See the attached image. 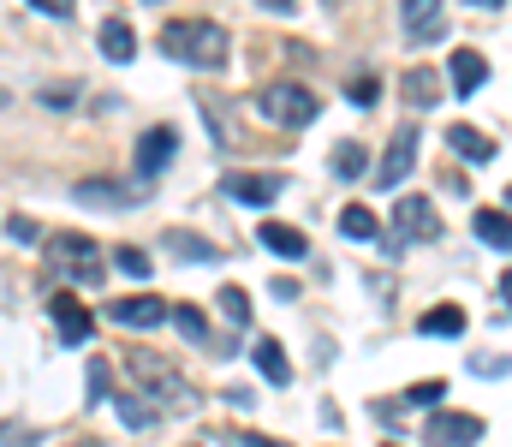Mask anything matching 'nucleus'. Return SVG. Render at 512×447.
<instances>
[{
    "instance_id": "nucleus-1",
    "label": "nucleus",
    "mask_w": 512,
    "mask_h": 447,
    "mask_svg": "<svg viewBox=\"0 0 512 447\" xmlns=\"http://www.w3.org/2000/svg\"><path fill=\"white\" fill-rule=\"evenodd\" d=\"M161 54L197 72H215L227 60V30L215 18H167L161 24Z\"/></svg>"
},
{
    "instance_id": "nucleus-2",
    "label": "nucleus",
    "mask_w": 512,
    "mask_h": 447,
    "mask_svg": "<svg viewBox=\"0 0 512 447\" xmlns=\"http://www.w3.org/2000/svg\"><path fill=\"white\" fill-rule=\"evenodd\" d=\"M251 102H256V114H262V120H274V126H310V120L322 114V102H316L304 84H292V78L262 84Z\"/></svg>"
},
{
    "instance_id": "nucleus-3",
    "label": "nucleus",
    "mask_w": 512,
    "mask_h": 447,
    "mask_svg": "<svg viewBox=\"0 0 512 447\" xmlns=\"http://www.w3.org/2000/svg\"><path fill=\"white\" fill-rule=\"evenodd\" d=\"M126 364L137 370V376H149V382H143V394H149L161 412H191V406H197V394L185 388V376H179L173 364H161V358H149V352H131Z\"/></svg>"
},
{
    "instance_id": "nucleus-4",
    "label": "nucleus",
    "mask_w": 512,
    "mask_h": 447,
    "mask_svg": "<svg viewBox=\"0 0 512 447\" xmlns=\"http://www.w3.org/2000/svg\"><path fill=\"white\" fill-rule=\"evenodd\" d=\"M48 263H54V275H72L78 287H96V281H102V251H96V239H84V233L48 239Z\"/></svg>"
},
{
    "instance_id": "nucleus-5",
    "label": "nucleus",
    "mask_w": 512,
    "mask_h": 447,
    "mask_svg": "<svg viewBox=\"0 0 512 447\" xmlns=\"http://www.w3.org/2000/svg\"><path fill=\"white\" fill-rule=\"evenodd\" d=\"M393 233L399 239H441V215H435V203L429 197H417V191H405L399 203H393Z\"/></svg>"
},
{
    "instance_id": "nucleus-6",
    "label": "nucleus",
    "mask_w": 512,
    "mask_h": 447,
    "mask_svg": "<svg viewBox=\"0 0 512 447\" xmlns=\"http://www.w3.org/2000/svg\"><path fill=\"white\" fill-rule=\"evenodd\" d=\"M423 442L429 447H477L483 442V418H471V412H435L423 424Z\"/></svg>"
},
{
    "instance_id": "nucleus-7",
    "label": "nucleus",
    "mask_w": 512,
    "mask_h": 447,
    "mask_svg": "<svg viewBox=\"0 0 512 447\" xmlns=\"http://www.w3.org/2000/svg\"><path fill=\"white\" fill-rule=\"evenodd\" d=\"M221 191H227L233 203H256V209H262V203H274V197L286 191V173H227Z\"/></svg>"
},
{
    "instance_id": "nucleus-8",
    "label": "nucleus",
    "mask_w": 512,
    "mask_h": 447,
    "mask_svg": "<svg viewBox=\"0 0 512 447\" xmlns=\"http://www.w3.org/2000/svg\"><path fill=\"white\" fill-rule=\"evenodd\" d=\"M411 167H417V132H411V126H399V132H393V144H387V155H382V173H376V185H382V191H393V185H399Z\"/></svg>"
},
{
    "instance_id": "nucleus-9",
    "label": "nucleus",
    "mask_w": 512,
    "mask_h": 447,
    "mask_svg": "<svg viewBox=\"0 0 512 447\" xmlns=\"http://www.w3.org/2000/svg\"><path fill=\"white\" fill-rule=\"evenodd\" d=\"M173 149H179V132H173V126H149V132L137 138V173L155 179V173L173 161Z\"/></svg>"
},
{
    "instance_id": "nucleus-10",
    "label": "nucleus",
    "mask_w": 512,
    "mask_h": 447,
    "mask_svg": "<svg viewBox=\"0 0 512 447\" xmlns=\"http://www.w3.org/2000/svg\"><path fill=\"white\" fill-rule=\"evenodd\" d=\"M108 316H114V322H126V328H161L173 310H167L155 293H137V298H114V304H108Z\"/></svg>"
},
{
    "instance_id": "nucleus-11",
    "label": "nucleus",
    "mask_w": 512,
    "mask_h": 447,
    "mask_svg": "<svg viewBox=\"0 0 512 447\" xmlns=\"http://www.w3.org/2000/svg\"><path fill=\"white\" fill-rule=\"evenodd\" d=\"M48 316H54V328H60V340H66V346L90 340V310H84L72 293H54V298H48Z\"/></svg>"
},
{
    "instance_id": "nucleus-12",
    "label": "nucleus",
    "mask_w": 512,
    "mask_h": 447,
    "mask_svg": "<svg viewBox=\"0 0 512 447\" xmlns=\"http://www.w3.org/2000/svg\"><path fill=\"white\" fill-rule=\"evenodd\" d=\"M399 18H405L411 42H435L441 36V0H399Z\"/></svg>"
},
{
    "instance_id": "nucleus-13",
    "label": "nucleus",
    "mask_w": 512,
    "mask_h": 447,
    "mask_svg": "<svg viewBox=\"0 0 512 447\" xmlns=\"http://www.w3.org/2000/svg\"><path fill=\"white\" fill-rule=\"evenodd\" d=\"M262 251H274V257H286V263H298L304 251H310V239L298 233V227H286V221H262Z\"/></svg>"
},
{
    "instance_id": "nucleus-14",
    "label": "nucleus",
    "mask_w": 512,
    "mask_h": 447,
    "mask_svg": "<svg viewBox=\"0 0 512 447\" xmlns=\"http://www.w3.org/2000/svg\"><path fill=\"white\" fill-rule=\"evenodd\" d=\"M483 78H489V60H483L477 48H453V90H459V96H477Z\"/></svg>"
},
{
    "instance_id": "nucleus-15",
    "label": "nucleus",
    "mask_w": 512,
    "mask_h": 447,
    "mask_svg": "<svg viewBox=\"0 0 512 447\" xmlns=\"http://www.w3.org/2000/svg\"><path fill=\"white\" fill-rule=\"evenodd\" d=\"M251 364L274 382V388H286V382H292V364H286V352H280V340H274V334H262V340L251 346Z\"/></svg>"
},
{
    "instance_id": "nucleus-16",
    "label": "nucleus",
    "mask_w": 512,
    "mask_h": 447,
    "mask_svg": "<svg viewBox=\"0 0 512 447\" xmlns=\"http://www.w3.org/2000/svg\"><path fill=\"white\" fill-rule=\"evenodd\" d=\"M417 334H429V340H453V334H465V310H459V304H435V310H423Z\"/></svg>"
},
{
    "instance_id": "nucleus-17",
    "label": "nucleus",
    "mask_w": 512,
    "mask_h": 447,
    "mask_svg": "<svg viewBox=\"0 0 512 447\" xmlns=\"http://www.w3.org/2000/svg\"><path fill=\"white\" fill-rule=\"evenodd\" d=\"M477 239L489 245V251H512V215H501V209H477Z\"/></svg>"
},
{
    "instance_id": "nucleus-18",
    "label": "nucleus",
    "mask_w": 512,
    "mask_h": 447,
    "mask_svg": "<svg viewBox=\"0 0 512 447\" xmlns=\"http://www.w3.org/2000/svg\"><path fill=\"white\" fill-rule=\"evenodd\" d=\"M405 102H411V108H435V102H441V78H435L429 66H411V72H405Z\"/></svg>"
},
{
    "instance_id": "nucleus-19",
    "label": "nucleus",
    "mask_w": 512,
    "mask_h": 447,
    "mask_svg": "<svg viewBox=\"0 0 512 447\" xmlns=\"http://www.w3.org/2000/svg\"><path fill=\"white\" fill-rule=\"evenodd\" d=\"M340 233H346V239H358V245H370V239L382 233V221H376V209L346 203V209H340Z\"/></svg>"
},
{
    "instance_id": "nucleus-20",
    "label": "nucleus",
    "mask_w": 512,
    "mask_h": 447,
    "mask_svg": "<svg viewBox=\"0 0 512 447\" xmlns=\"http://www.w3.org/2000/svg\"><path fill=\"white\" fill-rule=\"evenodd\" d=\"M447 149H453L459 161H489V155H495V144H489L477 126H453V132H447Z\"/></svg>"
},
{
    "instance_id": "nucleus-21",
    "label": "nucleus",
    "mask_w": 512,
    "mask_h": 447,
    "mask_svg": "<svg viewBox=\"0 0 512 447\" xmlns=\"http://www.w3.org/2000/svg\"><path fill=\"white\" fill-rule=\"evenodd\" d=\"M120 424H131V430H155V424H161V406H155L149 394H120Z\"/></svg>"
},
{
    "instance_id": "nucleus-22",
    "label": "nucleus",
    "mask_w": 512,
    "mask_h": 447,
    "mask_svg": "<svg viewBox=\"0 0 512 447\" xmlns=\"http://www.w3.org/2000/svg\"><path fill=\"white\" fill-rule=\"evenodd\" d=\"M102 54H108V60H131V54H137L131 24H120V18H108V24H102Z\"/></svg>"
},
{
    "instance_id": "nucleus-23",
    "label": "nucleus",
    "mask_w": 512,
    "mask_h": 447,
    "mask_svg": "<svg viewBox=\"0 0 512 447\" xmlns=\"http://www.w3.org/2000/svg\"><path fill=\"white\" fill-rule=\"evenodd\" d=\"M72 197H78V203H90V209H120V185H108V179H84Z\"/></svg>"
},
{
    "instance_id": "nucleus-24",
    "label": "nucleus",
    "mask_w": 512,
    "mask_h": 447,
    "mask_svg": "<svg viewBox=\"0 0 512 447\" xmlns=\"http://www.w3.org/2000/svg\"><path fill=\"white\" fill-rule=\"evenodd\" d=\"M167 251L185 257V263H215V245H203L197 233H167Z\"/></svg>"
},
{
    "instance_id": "nucleus-25",
    "label": "nucleus",
    "mask_w": 512,
    "mask_h": 447,
    "mask_svg": "<svg viewBox=\"0 0 512 447\" xmlns=\"http://www.w3.org/2000/svg\"><path fill=\"white\" fill-rule=\"evenodd\" d=\"M364 167H370V149L364 144H340L334 149V173H340V179H364Z\"/></svg>"
},
{
    "instance_id": "nucleus-26",
    "label": "nucleus",
    "mask_w": 512,
    "mask_h": 447,
    "mask_svg": "<svg viewBox=\"0 0 512 447\" xmlns=\"http://www.w3.org/2000/svg\"><path fill=\"white\" fill-rule=\"evenodd\" d=\"M173 328H179L185 340H209V322H203L197 304H173Z\"/></svg>"
},
{
    "instance_id": "nucleus-27",
    "label": "nucleus",
    "mask_w": 512,
    "mask_h": 447,
    "mask_svg": "<svg viewBox=\"0 0 512 447\" xmlns=\"http://www.w3.org/2000/svg\"><path fill=\"white\" fill-rule=\"evenodd\" d=\"M221 310H227V322L245 328V322H251V293H245V287H221Z\"/></svg>"
},
{
    "instance_id": "nucleus-28",
    "label": "nucleus",
    "mask_w": 512,
    "mask_h": 447,
    "mask_svg": "<svg viewBox=\"0 0 512 447\" xmlns=\"http://www.w3.org/2000/svg\"><path fill=\"white\" fill-rule=\"evenodd\" d=\"M346 102H352V108H376V102H382V84H376V78H352Z\"/></svg>"
},
{
    "instance_id": "nucleus-29",
    "label": "nucleus",
    "mask_w": 512,
    "mask_h": 447,
    "mask_svg": "<svg viewBox=\"0 0 512 447\" xmlns=\"http://www.w3.org/2000/svg\"><path fill=\"white\" fill-rule=\"evenodd\" d=\"M114 263H120V269H126L131 281H149V251H137V245H126V251H120V257H114Z\"/></svg>"
},
{
    "instance_id": "nucleus-30",
    "label": "nucleus",
    "mask_w": 512,
    "mask_h": 447,
    "mask_svg": "<svg viewBox=\"0 0 512 447\" xmlns=\"http://www.w3.org/2000/svg\"><path fill=\"white\" fill-rule=\"evenodd\" d=\"M6 239H12V245H36V239H42V227H36L30 215H12V221H6Z\"/></svg>"
},
{
    "instance_id": "nucleus-31",
    "label": "nucleus",
    "mask_w": 512,
    "mask_h": 447,
    "mask_svg": "<svg viewBox=\"0 0 512 447\" xmlns=\"http://www.w3.org/2000/svg\"><path fill=\"white\" fill-rule=\"evenodd\" d=\"M471 370H477V376H507L512 358H507V352H477V358H471Z\"/></svg>"
},
{
    "instance_id": "nucleus-32",
    "label": "nucleus",
    "mask_w": 512,
    "mask_h": 447,
    "mask_svg": "<svg viewBox=\"0 0 512 447\" xmlns=\"http://www.w3.org/2000/svg\"><path fill=\"white\" fill-rule=\"evenodd\" d=\"M108 400V358H90V406Z\"/></svg>"
},
{
    "instance_id": "nucleus-33",
    "label": "nucleus",
    "mask_w": 512,
    "mask_h": 447,
    "mask_svg": "<svg viewBox=\"0 0 512 447\" xmlns=\"http://www.w3.org/2000/svg\"><path fill=\"white\" fill-rule=\"evenodd\" d=\"M42 102H48V108H72V102H78V84H48Z\"/></svg>"
},
{
    "instance_id": "nucleus-34",
    "label": "nucleus",
    "mask_w": 512,
    "mask_h": 447,
    "mask_svg": "<svg viewBox=\"0 0 512 447\" xmlns=\"http://www.w3.org/2000/svg\"><path fill=\"white\" fill-rule=\"evenodd\" d=\"M441 394H447L441 382H417V388H411L405 400H411V406H441Z\"/></svg>"
},
{
    "instance_id": "nucleus-35",
    "label": "nucleus",
    "mask_w": 512,
    "mask_h": 447,
    "mask_svg": "<svg viewBox=\"0 0 512 447\" xmlns=\"http://www.w3.org/2000/svg\"><path fill=\"white\" fill-rule=\"evenodd\" d=\"M30 6H36V12H48V18H72V6H78V0H30Z\"/></svg>"
},
{
    "instance_id": "nucleus-36",
    "label": "nucleus",
    "mask_w": 512,
    "mask_h": 447,
    "mask_svg": "<svg viewBox=\"0 0 512 447\" xmlns=\"http://www.w3.org/2000/svg\"><path fill=\"white\" fill-rule=\"evenodd\" d=\"M268 287H274V298H298V281H292V275H280V281H268Z\"/></svg>"
},
{
    "instance_id": "nucleus-37",
    "label": "nucleus",
    "mask_w": 512,
    "mask_h": 447,
    "mask_svg": "<svg viewBox=\"0 0 512 447\" xmlns=\"http://www.w3.org/2000/svg\"><path fill=\"white\" fill-rule=\"evenodd\" d=\"M256 6H262V12H292L298 0H256Z\"/></svg>"
},
{
    "instance_id": "nucleus-38",
    "label": "nucleus",
    "mask_w": 512,
    "mask_h": 447,
    "mask_svg": "<svg viewBox=\"0 0 512 447\" xmlns=\"http://www.w3.org/2000/svg\"><path fill=\"white\" fill-rule=\"evenodd\" d=\"M245 447H286V442H268V436H239Z\"/></svg>"
},
{
    "instance_id": "nucleus-39",
    "label": "nucleus",
    "mask_w": 512,
    "mask_h": 447,
    "mask_svg": "<svg viewBox=\"0 0 512 447\" xmlns=\"http://www.w3.org/2000/svg\"><path fill=\"white\" fill-rule=\"evenodd\" d=\"M501 304L512 310V275H501Z\"/></svg>"
},
{
    "instance_id": "nucleus-40",
    "label": "nucleus",
    "mask_w": 512,
    "mask_h": 447,
    "mask_svg": "<svg viewBox=\"0 0 512 447\" xmlns=\"http://www.w3.org/2000/svg\"><path fill=\"white\" fill-rule=\"evenodd\" d=\"M471 6H501V0H471Z\"/></svg>"
},
{
    "instance_id": "nucleus-41",
    "label": "nucleus",
    "mask_w": 512,
    "mask_h": 447,
    "mask_svg": "<svg viewBox=\"0 0 512 447\" xmlns=\"http://www.w3.org/2000/svg\"><path fill=\"white\" fill-rule=\"evenodd\" d=\"M328 6H352V0H328Z\"/></svg>"
},
{
    "instance_id": "nucleus-42",
    "label": "nucleus",
    "mask_w": 512,
    "mask_h": 447,
    "mask_svg": "<svg viewBox=\"0 0 512 447\" xmlns=\"http://www.w3.org/2000/svg\"><path fill=\"white\" fill-rule=\"evenodd\" d=\"M507 203H512V185H507Z\"/></svg>"
},
{
    "instance_id": "nucleus-43",
    "label": "nucleus",
    "mask_w": 512,
    "mask_h": 447,
    "mask_svg": "<svg viewBox=\"0 0 512 447\" xmlns=\"http://www.w3.org/2000/svg\"><path fill=\"white\" fill-rule=\"evenodd\" d=\"M149 6H161V0H149Z\"/></svg>"
},
{
    "instance_id": "nucleus-44",
    "label": "nucleus",
    "mask_w": 512,
    "mask_h": 447,
    "mask_svg": "<svg viewBox=\"0 0 512 447\" xmlns=\"http://www.w3.org/2000/svg\"><path fill=\"white\" fill-rule=\"evenodd\" d=\"M84 447H96V442H84Z\"/></svg>"
}]
</instances>
